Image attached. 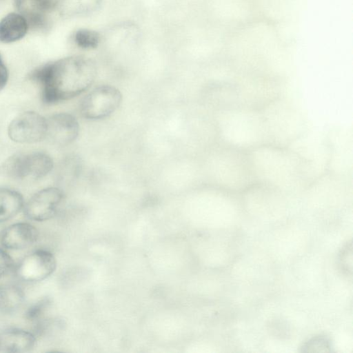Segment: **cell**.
<instances>
[{
	"instance_id": "6da1fadb",
	"label": "cell",
	"mask_w": 353,
	"mask_h": 353,
	"mask_svg": "<svg viewBox=\"0 0 353 353\" xmlns=\"http://www.w3.org/2000/svg\"><path fill=\"white\" fill-rule=\"evenodd\" d=\"M95 63L84 56H70L47 63L32 72L30 78L40 87L43 103L54 104L76 97L95 81Z\"/></svg>"
},
{
	"instance_id": "7a4b0ae2",
	"label": "cell",
	"mask_w": 353,
	"mask_h": 353,
	"mask_svg": "<svg viewBox=\"0 0 353 353\" xmlns=\"http://www.w3.org/2000/svg\"><path fill=\"white\" fill-rule=\"evenodd\" d=\"M255 182L296 185L307 182V166L297 154L283 145L265 143L248 152Z\"/></svg>"
},
{
	"instance_id": "3957f363",
	"label": "cell",
	"mask_w": 353,
	"mask_h": 353,
	"mask_svg": "<svg viewBox=\"0 0 353 353\" xmlns=\"http://www.w3.org/2000/svg\"><path fill=\"white\" fill-rule=\"evenodd\" d=\"M223 119L224 144L245 150L268 143L261 108L225 109Z\"/></svg>"
},
{
	"instance_id": "277c9868",
	"label": "cell",
	"mask_w": 353,
	"mask_h": 353,
	"mask_svg": "<svg viewBox=\"0 0 353 353\" xmlns=\"http://www.w3.org/2000/svg\"><path fill=\"white\" fill-rule=\"evenodd\" d=\"M52 159L43 152H19L8 157L0 165V174L14 180H38L53 168Z\"/></svg>"
},
{
	"instance_id": "5b68a950",
	"label": "cell",
	"mask_w": 353,
	"mask_h": 353,
	"mask_svg": "<svg viewBox=\"0 0 353 353\" xmlns=\"http://www.w3.org/2000/svg\"><path fill=\"white\" fill-rule=\"evenodd\" d=\"M122 94L119 90L110 85H101L88 92L81 101L80 113L89 120L108 117L120 106Z\"/></svg>"
},
{
	"instance_id": "8992f818",
	"label": "cell",
	"mask_w": 353,
	"mask_h": 353,
	"mask_svg": "<svg viewBox=\"0 0 353 353\" xmlns=\"http://www.w3.org/2000/svg\"><path fill=\"white\" fill-rule=\"evenodd\" d=\"M47 119L34 111H26L9 123L8 135L18 143H35L46 139Z\"/></svg>"
},
{
	"instance_id": "52a82bcc",
	"label": "cell",
	"mask_w": 353,
	"mask_h": 353,
	"mask_svg": "<svg viewBox=\"0 0 353 353\" xmlns=\"http://www.w3.org/2000/svg\"><path fill=\"white\" fill-rule=\"evenodd\" d=\"M54 254L46 249L34 250L23 257L14 268L16 276L28 283L38 282L49 277L56 270Z\"/></svg>"
},
{
	"instance_id": "ba28073f",
	"label": "cell",
	"mask_w": 353,
	"mask_h": 353,
	"mask_svg": "<svg viewBox=\"0 0 353 353\" xmlns=\"http://www.w3.org/2000/svg\"><path fill=\"white\" fill-rule=\"evenodd\" d=\"M64 201L63 191L57 187L43 188L34 194L24 204L26 216L34 221H45L54 217Z\"/></svg>"
},
{
	"instance_id": "9c48e42d",
	"label": "cell",
	"mask_w": 353,
	"mask_h": 353,
	"mask_svg": "<svg viewBox=\"0 0 353 353\" xmlns=\"http://www.w3.org/2000/svg\"><path fill=\"white\" fill-rule=\"evenodd\" d=\"M79 134V122L71 114L56 113L47 119L46 139L55 145H68L77 139Z\"/></svg>"
},
{
	"instance_id": "30bf717a",
	"label": "cell",
	"mask_w": 353,
	"mask_h": 353,
	"mask_svg": "<svg viewBox=\"0 0 353 353\" xmlns=\"http://www.w3.org/2000/svg\"><path fill=\"white\" fill-rule=\"evenodd\" d=\"M39 236L38 230L31 223L19 222L4 228L0 234V243L6 249L20 250L35 243Z\"/></svg>"
},
{
	"instance_id": "8fae6325",
	"label": "cell",
	"mask_w": 353,
	"mask_h": 353,
	"mask_svg": "<svg viewBox=\"0 0 353 353\" xmlns=\"http://www.w3.org/2000/svg\"><path fill=\"white\" fill-rule=\"evenodd\" d=\"M16 9L28 22V26L43 28L48 14L54 9V0H14Z\"/></svg>"
},
{
	"instance_id": "7c38bea8",
	"label": "cell",
	"mask_w": 353,
	"mask_h": 353,
	"mask_svg": "<svg viewBox=\"0 0 353 353\" xmlns=\"http://www.w3.org/2000/svg\"><path fill=\"white\" fill-rule=\"evenodd\" d=\"M37 344L35 335L28 330L10 327L0 332V351L21 353L32 350Z\"/></svg>"
},
{
	"instance_id": "4fadbf2b",
	"label": "cell",
	"mask_w": 353,
	"mask_h": 353,
	"mask_svg": "<svg viewBox=\"0 0 353 353\" xmlns=\"http://www.w3.org/2000/svg\"><path fill=\"white\" fill-rule=\"evenodd\" d=\"M28 24L19 13L11 12L0 21V41L12 43L21 39L27 33Z\"/></svg>"
},
{
	"instance_id": "5bb4252c",
	"label": "cell",
	"mask_w": 353,
	"mask_h": 353,
	"mask_svg": "<svg viewBox=\"0 0 353 353\" xmlns=\"http://www.w3.org/2000/svg\"><path fill=\"white\" fill-rule=\"evenodd\" d=\"M23 197L15 190L0 187V223L18 214L24 206Z\"/></svg>"
},
{
	"instance_id": "9a60e30c",
	"label": "cell",
	"mask_w": 353,
	"mask_h": 353,
	"mask_svg": "<svg viewBox=\"0 0 353 353\" xmlns=\"http://www.w3.org/2000/svg\"><path fill=\"white\" fill-rule=\"evenodd\" d=\"M25 301V293L15 284H0V313L10 314L21 307Z\"/></svg>"
},
{
	"instance_id": "2e32d148",
	"label": "cell",
	"mask_w": 353,
	"mask_h": 353,
	"mask_svg": "<svg viewBox=\"0 0 353 353\" xmlns=\"http://www.w3.org/2000/svg\"><path fill=\"white\" fill-rule=\"evenodd\" d=\"M102 0H54V9L65 17L86 15L95 11Z\"/></svg>"
},
{
	"instance_id": "e0dca14e",
	"label": "cell",
	"mask_w": 353,
	"mask_h": 353,
	"mask_svg": "<svg viewBox=\"0 0 353 353\" xmlns=\"http://www.w3.org/2000/svg\"><path fill=\"white\" fill-rule=\"evenodd\" d=\"M51 305L50 298L43 297L32 303L26 311V319L37 324L46 319V314Z\"/></svg>"
},
{
	"instance_id": "ac0fdd59",
	"label": "cell",
	"mask_w": 353,
	"mask_h": 353,
	"mask_svg": "<svg viewBox=\"0 0 353 353\" xmlns=\"http://www.w3.org/2000/svg\"><path fill=\"white\" fill-rule=\"evenodd\" d=\"M98 33L89 30H79L74 34L76 43L83 48L95 47L99 42Z\"/></svg>"
},
{
	"instance_id": "d6986e66",
	"label": "cell",
	"mask_w": 353,
	"mask_h": 353,
	"mask_svg": "<svg viewBox=\"0 0 353 353\" xmlns=\"http://www.w3.org/2000/svg\"><path fill=\"white\" fill-rule=\"evenodd\" d=\"M14 268L12 257L3 249L0 248V279L7 275Z\"/></svg>"
},
{
	"instance_id": "ffe728a7",
	"label": "cell",
	"mask_w": 353,
	"mask_h": 353,
	"mask_svg": "<svg viewBox=\"0 0 353 353\" xmlns=\"http://www.w3.org/2000/svg\"><path fill=\"white\" fill-rule=\"evenodd\" d=\"M9 78L8 68L4 63L1 54H0V91L6 85Z\"/></svg>"
}]
</instances>
